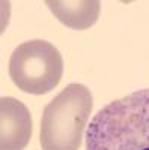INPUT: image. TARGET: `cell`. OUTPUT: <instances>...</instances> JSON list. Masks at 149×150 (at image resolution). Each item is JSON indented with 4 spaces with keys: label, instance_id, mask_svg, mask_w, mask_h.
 <instances>
[{
    "label": "cell",
    "instance_id": "obj_1",
    "mask_svg": "<svg viewBox=\"0 0 149 150\" xmlns=\"http://www.w3.org/2000/svg\"><path fill=\"white\" fill-rule=\"evenodd\" d=\"M86 150H149V89L99 110L89 123Z\"/></svg>",
    "mask_w": 149,
    "mask_h": 150
},
{
    "label": "cell",
    "instance_id": "obj_2",
    "mask_svg": "<svg viewBox=\"0 0 149 150\" xmlns=\"http://www.w3.org/2000/svg\"><path fill=\"white\" fill-rule=\"evenodd\" d=\"M93 99L86 86L71 83L44 108L39 143L42 150H78L92 112Z\"/></svg>",
    "mask_w": 149,
    "mask_h": 150
},
{
    "label": "cell",
    "instance_id": "obj_3",
    "mask_svg": "<svg viewBox=\"0 0 149 150\" xmlns=\"http://www.w3.org/2000/svg\"><path fill=\"white\" fill-rule=\"evenodd\" d=\"M63 75L59 50L44 39L20 44L9 59V77L18 89L30 95L50 93Z\"/></svg>",
    "mask_w": 149,
    "mask_h": 150
},
{
    "label": "cell",
    "instance_id": "obj_4",
    "mask_svg": "<svg viewBox=\"0 0 149 150\" xmlns=\"http://www.w3.org/2000/svg\"><path fill=\"white\" fill-rule=\"evenodd\" d=\"M0 128V150H24L33 129L29 108L15 98H2Z\"/></svg>",
    "mask_w": 149,
    "mask_h": 150
},
{
    "label": "cell",
    "instance_id": "obj_5",
    "mask_svg": "<svg viewBox=\"0 0 149 150\" xmlns=\"http://www.w3.org/2000/svg\"><path fill=\"white\" fill-rule=\"evenodd\" d=\"M45 5L62 24L74 30L92 27L101 11L98 0H47Z\"/></svg>",
    "mask_w": 149,
    "mask_h": 150
}]
</instances>
